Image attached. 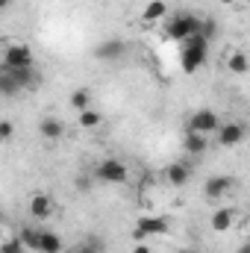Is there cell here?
Segmentation results:
<instances>
[{"label":"cell","instance_id":"6","mask_svg":"<svg viewBox=\"0 0 250 253\" xmlns=\"http://www.w3.org/2000/svg\"><path fill=\"white\" fill-rule=\"evenodd\" d=\"M233 189H236V180H233V177H227V174H215V177H209V180L203 183V197H206L209 203H218V200L230 197Z\"/></svg>","mask_w":250,"mask_h":253},{"label":"cell","instance_id":"21","mask_svg":"<svg viewBox=\"0 0 250 253\" xmlns=\"http://www.w3.org/2000/svg\"><path fill=\"white\" fill-rule=\"evenodd\" d=\"M197 36H200L203 42H212V39H218V21H215V18H200Z\"/></svg>","mask_w":250,"mask_h":253},{"label":"cell","instance_id":"9","mask_svg":"<svg viewBox=\"0 0 250 253\" xmlns=\"http://www.w3.org/2000/svg\"><path fill=\"white\" fill-rule=\"evenodd\" d=\"M215 132H218V144L221 147H236V144L245 141V124L242 121H227V124L218 126Z\"/></svg>","mask_w":250,"mask_h":253},{"label":"cell","instance_id":"24","mask_svg":"<svg viewBox=\"0 0 250 253\" xmlns=\"http://www.w3.org/2000/svg\"><path fill=\"white\" fill-rule=\"evenodd\" d=\"M15 138V124L9 118H0V141H12Z\"/></svg>","mask_w":250,"mask_h":253},{"label":"cell","instance_id":"26","mask_svg":"<svg viewBox=\"0 0 250 253\" xmlns=\"http://www.w3.org/2000/svg\"><path fill=\"white\" fill-rule=\"evenodd\" d=\"M80 253H100V245L97 242H83V248H77Z\"/></svg>","mask_w":250,"mask_h":253},{"label":"cell","instance_id":"10","mask_svg":"<svg viewBox=\"0 0 250 253\" xmlns=\"http://www.w3.org/2000/svg\"><path fill=\"white\" fill-rule=\"evenodd\" d=\"M53 215V197L47 191H36L30 197V218L33 221H47Z\"/></svg>","mask_w":250,"mask_h":253},{"label":"cell","instance_id":"33","mask_svg":"<svg viewBox=\"0 0 250 253\" xmlns=\"http://www.w3.org/2000/svg\"><path fill=\"white\" fill-rule=\"evenodd\" d=\"M0 253H3V251H0Z\"/></svg>","mask_w":250,"mask_h":253},{"label":"cell","instance_id":"1","mask_svg":"<svg viewBox=\"0 0 250 253\" xmlns=\"http://www.w3.org/2000/svg\"><path fill=\"white\" fill-rule=\"evenodd\" d=\"M209 59V42H203L200 36H191L183 42V50H180V68L183 74H197Z\"/></svg>","mask_w":250,"mask_h":253},{"label":"cell","instance_id":"12","mask_svg":"<svg viewBox=\"0 0 250 253\" xmlns=\"http://www.w3.org/2000/svg\"><path fill=\"white\" fill-rule=\"evenodd\" d=\"M236 218H239V209L236 206H218L215 215H212V230L215 233H227L236 224Z\"/></svg>","mask_w":250,"mask_h":253},{"label":"cell","instance_id":"11","mask_svg":"<svg viewBox=\"0 0 250 253\" xmlns=\"http://www.w3.org/2000/svg\"><path fill=\"white\" fill-rule=\"evenodd\" d=\"M15 83H18V88L24 91V88H33L36 83H42V74L36 71V68H3Z\"/></svg>","mask_w":250,"mask_h":253},{"label":"cell","instance_id":"8","mask_svg":"<svg viewBox=\"0 0 250 253\" xmlns=\"http://www.w3.org/2000/svg\"><path fill=\"white\" fill-rule=\"evenodd\" d=\"M3 68H33V50L27 44H9L3 50Z\"/></svg>","mask_w":250,"mask_h":253},{"label":"cell","instance_id":"31","mask_svg":"<svg viewBox=\"0 0 250 253\" xmlns=\"http://www.w3.org/2000/svg\"><path fill=\"white\" fill-rule=\"evenodd\" d=\"M221 3H224V6H233V3H239V0H221Z\"/></svg>","mask_w":250,"mask_h":253},{"label":"cell","instance_id":"18","mask_svg":"<svg viewBox=\"0 0 250 253\" xmlns=\"http://www.w3.org/2000/svg\"><path fill=\"white\" fill-rule=\"evenodd\" d=\"M18 239H21L24 251H36V248H39V227H33V224L21 227V230H18Z\"/></svg>","mask_w":250,"mask_h":253},{"label":"cell","instance_id":"13","mask_svg":"<svg viewBox=\"0 0 250 253\" xmlns=\"http://www.w3.org/2000/svg\"><path fill=\"white\" fill-rule=\"evenodd\" d=\"M165 180H168L174 189H183L188 180H191V168H188L186 162H171V165L165 168Z\"/></svg>","mask_w":250,"mask_h":253},{"label":"cell","instance_id":"19","mask_svg":"<svg viewBox=\"0 0 250 253\" xmlns=\"http://www.w3.org/2000/svg\"><path fill=\"white\" fill-rule=\"evenodd\" d=\"M68 103H71L77 112H83V109H88V106H91V91H88V88H74V91H71V97H68Z\"/></svg>","mask_w":250,"mask_h":253},{"label":"cell","instance_id":"4","mask_svg":"<svg viewBox=\"0 0 250 253\" xmlns=\"http://www.w3.org/2000/svg\"><path fill=\"white\" fill-rule=\"evenodd\" d=\"M94 177L100 183H109V186H121L129 180V168H126L121 159H103L97 168H94Z\"/></svg>","mask_w":250,"mask_h":253},{"label":"cell","instance_id":"20","mask_svg":"<svg viewBox=\"0 0 250 253\" xmlns=\"http://www.w3.org/2000/svg\"><path fill=\"white\" fill-rule=\"evenodd\" d=\"M77 121H80V126H85V129H94V126H100L103 124V115L97 112V109H83L80 115H77Z\"/></svg>","mask_w":250,"mask_h":253},{"label":"cell","instance_id":"5","mask_svg":"<svg viewBox=\"0 0 250 253\" xmlns=\"http://www.w3.org/2000/svg\"><path fill=\"white\" fill-rule=\"evenodd\" d=\"M221 126V118H218V112H212V109H197V112H191L186 121V132H200V135H209V132H215Z\"/></svg>","mask_w":250,"mask_h":253},{"label":"cell","instance_id":"17","mask_svg":"<svg viewBox=\"0 0 250 253\" xmlns=\"http://www.w3.org/2000/svg\"><path fill=\"white\" fill-rule=\"evenodd\" d=\"M165 15H168V3H165V0H150V3L144 6V12H141V18H144L147 24H153V21L165 18Z\"/></svg>","mask_w":250,"mask_h":253},{"label":"cell","instance_id":"32","mask_svg":"<svg viewBox=\"0 0 250 253\" xmlns=\"http://www.w3.org/2000/svg\"><path fill=\"white\" fill-rule=\"evenodd\" d=\"M65 253H80V251H65Z\"/></svg>","mask_w":250,"mask_h":253},{"label":"cell","instance_id":"2","mask_svg":"<svg viewBox=\"0 0 250 253\" xmlns=\"http://www.w3.org/2000/svg\"><path fill=\"white\" fill-rule=\"evenodd\" d=\"M171 230V221L165 215H141L135 221V230H132V239L135 242H144L150 236H165Z\"/></svg>","mask_w":250,"mask_h":253},{"label":"cell","instance_id":"29","mask_svg":"<svg viewBox=\"0 0 250 253\" xmlns=\"http://www.w3.org/2000/svg\"><path fill=\"white\" fill-rule=\"evenodd\" d=\"M9 3H12V0H0V12H3V9H9Z\"/></svg>","mask_w":250,"mask_h":253},{"label":"cell","instance_id":"7","mask_svg":"<svg viewBox=\"0 0 250 253\" xmlns=\"http://www.w3.org/2000/svg\"><path fill=\"white\" fill-rule=\"evenodd\" d=\"M126 56V42L124 39H103L97 47H94V59L100 62H118Z\"/></svg>","mask_w":250,"mask_h":253},{"label":"cell","instance_id":"22","mask_svg":"<svg viewBox=\"0 0 250 253\" xmlns=\"http://www.w3.org/2000/svg\"><path fill=\"white\" fill-rule=\"evenodd\" d=\"M227 68L233 71V74H248L250 71V62H248V53H242V50H236L230 59H227Z\"/></svg>","mask_w":250,"mask_h":253},{"label":"cell","instance_id":"25","mask_svg":"<svg viewBox=\"0 0 250 253\" xmlns=\"http://www.w3.org/2000/svg\"><path fill=\"white\" fill-rule=\"evenodd\" d=\"M0 251L3 253H24V245H21L18 236H12V239H6V242L0 245Z\"/></svg>","mask_w":250,"mask_h":253},{"label":"cell","instance_id":"16","mask_svg":"<svg viewBox=\"0 0 250 253\" xmlns=\"http://www.w3.org/2000/svg\"><path fill=\"white\" fill-rule=\"evenodd\" d=\"M188 156H203L209 150V135H200V132H186V141H183Z\"/></svg>","mask_w":250,"mask_h":253},{"label":"cell","instance_id":"14","mask_svg":"<svg viewBox=\"0 0 250 253\" xmlns=\"http://www.w3.org/2000/svg\"><path fill=\"white\" fill-rule=\"evenodd\" d=\"M39 135L42 138H47V141H59L65 135V124L59 118H53V115H47V118H42L39 121Z\"/></svg>","mask_w":250,"mask_h":253},{"label":"cell","instance_id":"15","mask_svg":"<svg viewBox=\"0 0 250 253\" xmlns=\"http://www.w3.org/2000/svg\"><path fill=\"white\" fill-rule=\"evenodd\" d=\"M39 253H62V236L53 230H42L39 227Z\"/></svg>","mask_w":250,"mask_h":253},{"label":"cell","instance_id":"27","mask_svg":"<svg viewBox=\"0 0 250 253\" xmlns=\"http://www.w3.org/2000/svg\"><path fill=\"white\" fill-rule=\"evenodd\" d=\"M132 253H150V248L141 245V242H135V245H132Z\"/></svg>","mask_w":250,"mask_h":253},{"label":"cell","instance_id":"30","mask_svg":"<svg viewBox=\"0 0 250 253\" xmlns=\"http://www.w3.org/2000/svg\"><path fill=\"white\" fill-rule=\"evenodd\" d=\"M239 253H250V245H242V248H239Z\"/></svg>","mask_w":250,"mask_h":253},{"label":"cell","instance_id":"28","mask_svg":"<svg viewBox=\"0 0 250 253\" xmlns=\"http://www.w3.org/2000/svg\"><path fill=\"white\" fill-rule=\"evenodd\" d=\"M177 253H200V251H194V248H180Z\"/></svg>","mask_w":250,"mask_h":253},{"label":"cell","instance_id":"23","mask_svg":"<svg viewBox=\"0 0 250 253\" xmlns=\"http://www.w3.org/2000/svg\"><path fill=\"white\" fill-rule=\"evenodd\" d=\"M0 94H6V97H15V94H21V88H18V83L3 71L0 74Z\"/></svg>","mask_w":250,"mask_h":253},{"label":"cell","instance_id":"3","mask_svg":"<svg viewBox=\"0 0 250 253\" xmlns=\"http://www.w3.org/2000/svg\"><path fill=\"white\" fill-rule=\"evenodd\" d=\"M197 27H200V18L197 15H191V12H177L174 18H171V24H168V36L174 39V42H186L191 36H197Z\"/></svg>","mask_w":250,"mask_h":253}]
</instances>
